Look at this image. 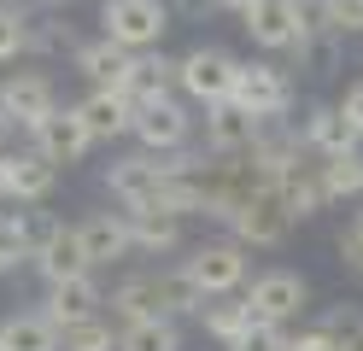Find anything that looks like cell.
Here are the masks:
<instances>
[{"label":"cell","instance_id":"obj_1","mask_svg":"<svg viewBox=\"0 0 363 351\" xmlns=\"http://www.w3.org/2000/svg\"><path fill=\"white\" fill-rule=\"evenodd\" d=\"M235 77H240V59L229 53V47H188L182 53V82L176 94H188L194 106H223V100H235Z\"/></svg>","mask_w":363,"mask_h":351},{"label":"cell","instance_id":"obj_2","mask_svg":"<svg viewBox=\"0 0 363 351\" xmlns=\"http://www.w3.org/2000/svg\"><path fill=\"white\" fill-rule=\"evenodd\" d=\"M170 30V0H106L100 6V35H111L129 53H152Z\"/></svg>","mask_w":363,"mask_h":351},{"label":"cell","instance_id":"obj_3","mask_svg":"<svg viewBox=\"0 0 363 351\" xmlns=\"http://www.w3.org/2000/svg\"><path fill=\"white\" fill-rule=\"evenodd\" d=\"M240 299H246V311H252L258 328H287L311 304V287H305L299 269H264V275H252V287Z\"/></svg>","mask_w":363,"mask_h":351},{"label":"cell","instance_id":"obj_4","mask_svg":"<svg viewBox=\"0 0 363 351\" xmlns=\"http://www.w3.org/2000/svg\"><path fill=\"white\" fill-rule=\"evenodd\" d=\"M182 269H188V281L206 299H235L246 287V246L240 240H199Z\"/></svg>","mask_w":363,"mask_h":351},{"label":"cell","instance_id":"obj_5","mask_svg":"<svg viewBox=\"0 0 363 351\" xmlns=\"http://www.w3.org/2000/svg\"><path fill=\"white\" fill-rule=\"evenodd\" d=\"M129 135L141 140V152L170 158L182 147H194V117H188V106H182V94H164V100H152V106L135 111V129Z\"/></svg>","mask_w":363,"mask_h":351},{"label":"cell","instance_id":"obj_6","mask_svg":"<svg viewBox=\"0 0 363 351\" xmlns=\"http://www.w3.org/2000/svg\"><path fill=\"white\" fill-rule=\"evenodd\" d=\"M106 194L118 199L123 211H152L158 194H164V158H152V152H123V158H111L106 164Z\"/></svg>","mask_w":363,"mask_h":351},{"label":"cell","instance_id":"obj_7","mask_svg":"<svg viewBox=\"0 0 363 351\" xmlns=\"http://www.w3.org/2000/svg\"><path fill=\"white\" fill-rule=\"evenodd\" d=\"M53 111H59V94L48 82V70L24 65V70H6V77H0V117H6V123L35 129V123H48Z\"/></svg>","mask_w":363,"mask_h":351},{"label":"cell","instance_id":"obj_8","mask_svg":"<svg viewBox=\"0 0 363 351\" xmlns=\"http://www.w3.org/2000/svg\"><path fill=\"white\" fill-rule=\"evenodd\" d=\"M223 228H229V240H240V246H281L293 234V211L281 205V194H246L229 217H223Z\"/></svg>","mask_w":363,"mask_h":351},{"label":"cell","instance_id":"obj_9","mask_svg":"<svg viewBox=\"0 0 363 351\" xmlns=\"http://www.w3.org/2000/svg\"><path fill=\"white\" fill-rule=\"evenodd\" d=\"M235 106L252 111V117H287L293 111V77L281 65H269V59H240Z\"/></svg>","mask_w":363,"mask_h":351},{"label":"cell","instance_id":"obj_10","mask_svg":"<svg viewBox=\"0 0 363 351\" xmlns=\"http://www.w3.org/2000/svg\"><path fill=\"white\" fill-rule=\"evenodd\" d=\"M53 182H59V164L35 147V140H24V147H12V152H0V194L18 199V205H41L53 194Z\"/></svg>","mask_w":363,"mask_h":351},{"label":"cell","instance_id":"obj_11","mask_svg":"<svg viewBox=\"0 0 363 351\" xmlns=\"http://www.w3.org/2000/svg\"><path fill=\"white\" fill-rule=\"evenodd\" d=\"M176 82H182V59H170L164 47H152V53H135L129 59V77H123V100L141 111V106H152V100H164V94H176Z\"/></svg>","mask_w":363,"mask_h":351},{"label":"cell","instance_id":"obj_12","mask_svg":"<svg viewBox=\"0 0 363 351\" xmlns=\"http://www.w3.org/2000/svg\"><path fill=\"white\" fill-rule=\"evenodd\" d=\"M100 304H106L100 275H77V281H59V287L41 293V316L65 334V328H77V322H88V316H106Z\"/></svg>","mask_w":363,"mask_h":351},{"label":"cell","instance_id":"obj_13","mask_svg":"<svg viewBox=\"0 0 363 351\" xmlns=\"http://www.w3.org/2000/svg\"><path fill=\"white\" fill-rule=\"evenodd\" d=\"M299 135H305V147L316 158H340V152H357L363 147V135L346 123V111H340L334 100H311L305 117H299Z\"/></svg>","mask_w":363,"mask_h":351},{"label":"cell","instance_id":"obj_14","mask_svg":"<svg viewBox=\"0 0 363 351\" xmlns=\"http://www.w3.org/2000/svg\"><path fill=\"white\" fill-rule=\"evenodd\" d=\"M276 194H281V205L293 211V223H299V217H316V211L334 205V199H328V182H323V158H316V152H305L299 164H287V170L276 176Z\"/></svg>","mask_w":363,"mask_h":351},{"label":"cell","instance_id":"obj_15","mask_svg":"<svg viewBox=\"0 0 363 351\" xmlns=\"http://www.w3.org/2000/svg\"><path fill=\"white\" fill-rule=\"evenodd\" d=\"M53 228L59 223L41 217V211H0V275L18 269V264H35V252Z\"/></svg>","mask_w":363,"mask_h":351},{"label":"cell","instance_id":"obj_16","mask_svg":"<svg viewBox=\"0 0 363 351\" xmlns=\"http://www.w3.org/2000/svg\"><path fill=\"white\" fill-rule=\"evenodd\" d=\"M240 30L252 35V47H264V53H293V41H299V0H258V6L240 18Z\"/></svg>","mask_w":363,"mask_h":351},{"label":"cell","instance_id":"obj_17","mask_svg":"<svg viewBox=\"0 0 363 351\" xmlns=\"http://www.w3.org/2000/svg\"><path fill=\"white\" fill-rule=\"evenodd\" d=\"M30 140L59 164V170H65V164H77V158H88V147H94V135H88V123H82V111H77V106H59L48 123H35V129H30Z\"/></svg>","mask_w":363,"mask_h":351},{"label":"cell","instance_id":"obj_18","mask_svg":"<svg viewBox=\"0 0 363 351\" xmlns=\"http://www.w3.org/2000/svg\"><path fill=\"white\" fill-rule=\"evenodd\" d=\"M48 287H59V281H77V275H94V264H88V246H82V234L77 228H53L48 240H41V252H35V264H30Z\"/></svg>","mask_w":363,"mask_h":351},{"label":"cell","instance_id":"obj_19","mask_svg":"<svg viewBox=\"0 0 363 351\" xmlns=\"http://www.w3.org/2000/svg\"><path fill=\"white\" fill-rule=\"evenodd\" d=\"M252 140H258V117L240 111L235 100H223V106L206 111V152L211 158H246Z\"/></svg>","mask_w":363,"mask_h":351},{"label":"cell","instance_id":"obj_20","mask_svg":"<svg viewBox=\"0 0 363 351\" xmlns=\"http://www.w3.org/2000/svg\"><path fill=\"white\" fill-rule=\"evenodd\" d=\"M82 246H88V264H111V257H135V234H129V217L123 211H94V217L77 223Z\"/></svg>","mask_w":363,"mask_h":351},{"label":"cell","instance_id":"obj_21","mask_svg":"<svg viewBox=\"0 0 363 351\" xmlns=\"http://www.w3.org/2000/svg\"><path fill=\"white\" fill-rule=\"evenodd\" d=\"M129 47H118L111 35H94V41H77V53H71V65L88 77V88H123V77H129Z\"/></svg>","mask_w":363,"mask_h":351},{"label":"cell","instance_id":"obj_22","mask_svg":"<svg viewBox=\"0 0 363 351\" xmlns=\"http://www.w3.org/2000/svg\"><path fill=\"white\" fill-rule=\"evenodd\" d=\"M77 111H82V123H88L94 140H118V135L135 129V106L123 100L118 88H88L82 100H77Z\"/></svg>","mask_w":363,"mask_h":351},{"label":"cell","instance_id":"obj_23","mask_svg":"<svg viewBox=\"0 0 363 351\" xmlns=\"http://www.w3.org/2000/svg\"><path fill=\"white\" fill-rule=\"evenodd\" d=\"M199 328L223 345V351H240V340L252 334V311H246V299H206V311H199Z\"/></svg>","mask_w":363,"mask_h":351},{"label":"cell","instance_id":"obj_24","mask_svg":"<svg viewBox=\"0 0 363 351\" xmlns=\"http://www.w3.org/2000/svg\"><path fill=\"white\" fill-rule=\"evenodd\" d=\"M123 217L135 234V257H158L182 246V217H170V211H123Z\"/></svg>","mask_w":363,"mask_h":351},{"label":"cell","instance_id":"obj_25","mask_svg":"<svg viewBox=\"0 0 363 351\" xmlns=\"http://www.w3.org/2000/svg\"><path fill=\"white\" fill-rule=\"evenodd\" d=\"M0 351H59V328L41 311H18L0 322Z\"/></svg>","mask_w":363,"mask_h":351},{"label":"cell","instance_id":"obj_26","mask_svg":"<svg viewBox=\"0 0 363 351\" xmlns=\"http://www.w3.org/2000/svg\"><path fill=\"white\" fill-rule=\"evenodd\" d=\"M340 47H346V35H334V30L299 35V41H293V70H305V77H328V70H340Z\"/></svg>","mask_w":363,"mask_h":351},{"label":"cell","instance_id":"obj_27","mask_svg":"<svg viewBox=\"0 0 363 351\" xmlns=\"http://www.w3.org/2000/svg\"><path fill=\"white\" fill-rule=\"evenodd\" d=\"M323 182H328V199H363V147L357 152H340V158H323Z\"/></svg>","mask_w":363,"mask_h":351},{"label":"cell","instance_id":"obj_28","mask_svg":"<svg viewBox=\"0 0 363 351\" xmlns=\"http://www.w3.org/2000/svg\"><path fill=\"white\" fill-rule=\"evenodd\" d=\"M30 0H0V65L30 53Z\"/></svg>","mask_w":363,"mask_h":351},{"label":"cell","instance_id":"obj_29","mask_svg":"<svg viewBox=\"0 0 363 351\" xmlns=\"http://www.w3.org/2000/svg\"><path fill=\"white\" fill-rule=\"evenodd\" d=\"M118 334L123 328L111 316H88V322H77V328L59 334V351H118Z\"/></svg>","mask_w":363,"mask_h":351},{"label":"cell","instance_id":"obj_30","mask_svg":"<svg viewBox=\"0 0 363 351\" xmlns=\"http://www.w3.org/2000/svg\"><path fill=\"white\" fill-rule=\"evenodd\" d=\"M30 53H77V35L59 12H30Z\"/></svg>","mask_w":363,"mask_h":351},{"label":"cell","instance_id":"obj_31","mask_svg":"<svg viewBox=\"0 0 363 351\" xmlns=\"http://www.w3.org/2000/svg\"><path fill=\"white\" fill-rule=\"evenodd\" d=\"M118 351H182V328L176 322H135L118 334Z\"/></svg>","mask_w":363,"mask_h":351},{"label":"cell","instance_id":"obj_32","mask_svg":"<svg viewBox=\"0 0 363 351\" xmlns=\"http://www.w3.org/2000/svg\"><path fill=\"white\" fill-rule=\"evenodd\" d=\"M316 328H323L328 340H340V345H352V340L363 334V304H352V299H340V304H328V311H323V322H316Z\"/></svg>","mask_w":363,"mask_h":351},{"label":"cell","instance_id":"obj_33","mask_svg":"<svg viewBox=\"0 0 363 351\" xmlns=\"http://www.w3.org/2000/svg\"><path fill=\"white\" fill-rule=\"evenodd\" d=\"M323 18L334 35H363V0H323Z\"/></svg>","mask_w":363,"mask_h":351},{"label":"cell","instance_id":"obj_34","mask_svg":"<svg viewBox=\"0 0 363 351\" xmlns=\"http://www.w3.org/2000/svg\"><path fill=\"white\" fill-rule=\"evenodd\" d=\"M287 351H346V345L328 340L323 328H305V334H287Z\"/></svg>","mask_w":363,"mask_h":351},{"label":"cell","instance_id":"obj_35","mask_svg":"<svg viewBox=\"0 0 363 351\" xmlns=\"http://www.w3.org/2000/svg\"><path fill=\"white\" fill-rule=\"evenodd\" d=\"M334 252H340V264H346V269H357V275H363V234H352V228H340V240H334Z\"/></svg>","mask_w":363,"mask_h":351},{"label":"cell","instance_id":"obj_36","mask_svg":"<svg viewBox=\"0 0 363 351\" xmlns=\"http://www.w3.org/2000/svg\"><path fill=\"white\" fill-rule=\"evenodd\" d=\"M340 111H346V123H352V129L363 135V82H352V88H346V100H340Z\"/></svg>","mask_w":363,"mask_h":351},{"label":"cell","instance_id":"obj_37","mask_svg":"<svg viewBox=\"0 0 363 351\" xmlns=\"http://www.w3.org/2000/svg\"><path fill=\"white\" fill-rule=\"evenodd\" d=\"M170 12H182V18H206V12H217V0H170Z\"/></svg>","mask_w":363,"mask_h":351},{"label":"cell","instance_id":"obj_38","mask_svg":"<svg viewBox=\"0 0 363 351\" xmlns=\"http://www.w3.org/2000/svg\"><path fill=\"white\" fill-rule=\"evenodd\" d=\"M24 135H30V129H18V123H6V117H0V152L24 147Z\"/></svg>","mask_w":363,"mask_h":351},{"label":"cell","instance_id":"obj_39","mask_svg":"<svg viewBox=\"0 0 363 351\" xmlns=\"http://www.w3.org/2000/svg\"><path fill=\"white\" fill-rule=\"evenodd\" d=\"M217 6H223V12H235V18H246V12L258 6V0H217Z\"/></svg>","mask_w":363,"mask_h":351},{"label":"cell","instance_id":"obj_40","mask_svg":"<svg viewBox=\"0 0 363 351\" xmlns=\"http://www.w3.org/2000/svg\"><path fill=\"white\" fill-rule=\"evenodd\" d=\"M30 6H41V12H53V6H59V0H30Z\"/></svg>","mask_w":363,"mask_h":351},{"label":"cell","instance_id":"obj_41","mask_svg":"<svg viewBox=\"0 0 363 351\" xmlns=\"http://www.w3.org/2000/svg\"><path fill=\"white\" fill-rule=\"evenodd\" d=\"M346 351H363V334H357V340H352V345H346Z\"/></svg>","mask_w":363,"mask_h":351}]
</instances>
